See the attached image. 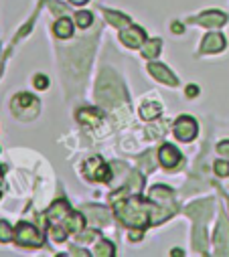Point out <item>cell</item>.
<instances>
[{
    "label": "cell",
    "instance_id": "13",
    "mask_svg": "<svg viewBox=\"0 0 229 257\" xmlns=\"http://www.w3.org/2000/svg\"><path fill=\"white\" fill-rule=\"evenodd\" d=\"M197 25H203V27H209V29H219L223 25H227V17L223 13H217V11H207L203 15H199L195 19Z\"/></svg>",
    "mask_w": 229,
    "mask_h": 257
},
{
    "label": "cell",
    "instance_id": "12",
    "mask_svg": "<svg viewBox=\"0 0 229 257\" xmlns=\"http://www.w3.org/2000/svg\"><path fill=\"white\" fill-rule=\"evenodd\" d=\"M148 71H150V75H152L154 79H158V81L164 83V85H170V87H177V85H179V79L175 77V73L170 71L168 67L160 65V63H150Z\"/></svg>",
    "mask_w": 229,
    "mask_h": 257
},
{
    "label": "cell",
    "instance_id": "2",
    "mask_svg": "<svg viewBox=\"0 0 229 257\" xmlns=\"http://www.w3.org/2000/svg\"><path fill=\"white\" fill-rule=\"evenodd\" d=\"M95 99L101 107H109V109L126 103L124 83L120 81V77L111 69H103L99 73L97 83H95Z\"/></svg>",
    "mask_w": 229,
    "mask_h": 257
},
{
    "label": "cell",
    "instance_id": "4",
    "mask_svg": "<svg viewBox=\"0 0 229 257\" xmlns=\"http://www.w3.org/2000/svg\"><path fill=\"white\" fill-rule=\"evenodd\" d=\"M148 197L154 203V213H152L154 219H152V225H158V223L170 219V217H173L179 211L177 201H175V192L170 190L168 186H164V184L152 186L150 192H148Z\"/></svg>",
    "mask_w": 229,
    "mask_h": 257
},
{
    "label": "cell",
    "instance_id": "19",
    "mask_svg": "<svg viewBox=\"0 0 229 257\" xmlns=\"http://www.w3.org/2000/svg\"><path fill=\"white\" fill-rule=\"evenodd\" d=\"M53 33L59 37V39H69V37L73 35V23H71L67 17H63V19H59V21L55 23Z\"/></svg>",
    "mask_w": 229,
    "mask_h": 257
},
{
    "label": "cell",
    "instance_id": "3",
    "mask_svg": "<svg viewBox=\"0 0 229 257\" xmlns=\"http://www.w3.org/2000/svg\"><path fill=\"white\" fill-rule=\"evenodd\" d=\"M213 211V203L211 201H197V203H191L185 213L195 221V233H193V245L195 249H199L203 255L207 253V247H209V237H207V227L205 223L209 221V215Z\"/></svg>",
    "mask_w": 229,
    "mask_h": 257
},
{
    "label": "cell",
    "instance_id": "25",
    "mask_svg": "<svg viewBox=\"0 0 229 257\" xmlns=\"http://www.w3.org/2000/svg\"><path fill=\"white\" fill-rule=\"evenodd\" d=\"M75 23H77L79 29H87V27L93 23V17H91V13H87V11H79V13L75 15Z\"/></svg>",
    "mask_w": 229,
    "mask_h": 257
},
{
    "label": "cell",
    "instance_id": "14",
    "mask_svg": "<svg viewBox=\"0 0 229 257\" xmlns=\"http://www.w3.org/2000/svg\"><path fill=\"white\" fill-rule=\"evenodd\" d=\"M215 247H217V253L219 255H225L229 253V227L221 215V221L217 225V233H215Z\"/></svg>",
    "mask_w": 229,
    "mask_h": 257
},
{
    "label": "cell",
    "instance_id": "6",
    "mask_svg": "<svg viewBox=\"0 0 229 257\" xmlns=\"http://www.w3.org/2000/svg\"><path fill=\"white\" fill-rule=\"evenodd\" d=\"M15 239L23 247H43L45 245V235L31 223H19L15 231Z\"/></svg>",
    "mask_w": 229,
    "mask_h": 257
},
{
    "label": "cell",
    "instance_id": "29",
    "mask_svg": "<svg viewBox=\"0 0 229 257\" xmlns=\"http://www.w3.org/2000/svg\"><path fill=\"white\" fill-rule=\"evenodd\" d=\"M95 235H97L95 231H87L85 235H81V233H79V235H77V241H91Z\"/></svg>",
    "mask_w": 229,
    "mask_h": 257
},
{
    "label": "cell",
    "instance_id": "10",
    "mask_svg": "<svg viewBox=\"0 0 229 257\" xmlns=\"http://www.w3.org/2000/svg\"><path fill=\"white\" fill-rule=\"evenodd\" d=\"M120 39H122V43H124L126 47H130V49H136V47H140V45L146 41V33H144L140 27L128 25V27H124V29H122V33H120Z\"/></svg>",
    "mask_w": 229,
    "mask_h": 257
},
{
    "label": "cell",
    "instance_id": "22",
    "mask_svg": "<svg viewBox=\"0 0 229 257\" xmlns=\"http://www.w3.org/2000/svg\"><path fill=\"white\" fill-rule=\"evenodd\" d=\"M160 47H162V41H160V39H150V41H146V45L142 47V55H144L146 59H152V57L158 55Z\"/></svg>",
    "mask_w": 229,
    "mask_h": 257
},
{
    "label": "cell",
    "instance_id": "20",
    "mask_svg": "<svg viewBox=\"0 0 229 257\" xmlns=\"http://www.w3.org/2000/svg\"><path fill=\"white\" fill-rule=\"evenodd\" d=\"M103 17H105V21L111 25V27H120V29H124V27H128L132 21L128 19V17H124V15H120V13H113V11H103Z\"/></svg>",
    "mask_w": 229,
    "mask_h": 257
},
{
    "label": "cell",
    "instance_id": "5",
    "mask_svg": "<svg viewBox=\"0 0 229 257\" xmlns=\"http://www.w3.org/2000/svg\"><path fill=\"white\" fill-rule=\"evenodd\" d=\"M13 113L19 119H33L39 113V99L31 93H19L13 99Z\"/></svg>",
    "mask_w": 229,
    "mask_h": 257
},
{
    "label": "cell",
    "instance_id": "28",
    "mask_svg": "<svg viewBox=\"0 0 229 257\" xmlns=\"http://www.w3.org/2000/svg\"><path fill=\"white\" fill-rule=\"evenodd\" d=\"M217 152L229 160V140H227V142H221V144L217 146Z\"/></svg>",
    "mask_w": 229,
    "mask_h": 257
},
{
    "label": "cell",
    "instance_id": "15",
    "mask_svg": "<svg viewBox=\"0 0 229 257\" xmlns=\"http://www.w3.org/2000/svg\"><path fill=\"white\" fill-rule=\"evenodd\" d=\"M225 37L219 35V33H209L205 39H203V45H201V51L203 53H219L225 49Z\"/></svg>",
    "mask_w": 229,
    "mask_h": 257
},
{
    "label": "cell",
    "instance_id": "32",
    "mask_svg": "<svg viewBox=\"0 0 229 257\" xmlns=\"http://www.w3.org/2000/svg\"><path fill=\"white\" fill-rule=\"evenodd\" d=\"M142 231H144V229H134V231L130 233V239H132V241H140V239H142Z\"/></svg>",
    "mask_w": 229,
    "mask_h": 257
},
{
    "label": "cell",
    "instance_id": "16",
    "mask_svg": "<svg viewBox=\"0 0 229 257\" xmlns=\"http://www.w3.org/2000/svg\"><path fill=\"white\" fill-rule=\"evenodd\" d=\"M83 225H85L83 215H81V213H71V215L63 221V225H49V227H63V229H67L69 233L79 235V233H81V229H83Z\"/></svg>",
    "mask_w": 229,
    "mask_h": 257
},
{
    "label": "cell",
    "instance_id": "1",
    "mask_svg": "<svg viewBox=\"0 0 229 257\" xmlns=\"http://www.w3.org/2000/svg\"><path fill=\"white\" fill-rule=\"evenodd\" d=\"M113 213L120 217V221L128 227H134V229H146L150 225V217L154 213V203L152 201H144L142 197L134 195L130 199H116L113 203Z\"/></svg>",
    "mask_w": 229,
    "mask_h": 257
},
{
    "label": "cell",
    "instance_id": "31",
    "mask_svg": "<svg viewBox=\"0 0 229 257\" xmlns=\"http://www.w3.org/2000/svg\"><path fill=\"white\" fill-rule=\"evenodd\" d=\"M199 95V87L197 85H189L187 87V97H197Z\"/></svg>",
    "mask_w": 229,
    "mask_h": 257
},
{
    "label": "cell",
    "instance_id": "30",
    "mask_svg": "<svg viewBox=\"0 0 229 257\" xmlns=\"http://www.w3.org/2000/svg\"><path fill=\"white\" fill-rule=\"evenodd\" d=\"M49 7H51V11H53V13H57V15H63V13H65L63 5H59V3H51Z\"/></svg>",
    "mask_w": 229,
    "mask_h": 257
},
{
    "label": "cell",
    "instance_id": "11",
    "mask_svg": "<svg viewBox=\"0 0 229 257\" xmlns=\"http://www.w3.org/2000/svg\"><path fill=\"white\" fill-rule=\"evenodd\" d=\"M158 160H160V164H162L164 168L173 170L177 164L183 162V156H181V152H179L173 144H164V146L158 150Z\"/></svg>",
    "mask_w": 229,
    "mask_h": 257
},
{
    "label": "cell",
    "instance_id": "23",
    "mask_svg": "<svg viewBox=\"0 0 229 257\" xmlns=\"http://www.w3.org/2000/svg\"><path fill=\"white\" fill-rule=\"evenodd\" d=\"M113 253H116V247H113L107 239H101V241L95 245V255H97V257H111Z\"/></svg>",
    "mask_w": 229,
    "mask_h": 257
},
{
    "label": "cell",
    "instance_id": "9",
    "mask_svg": "<svg viewBox=\"0 0 229 257\" xmlns=\"http://www.w3.org/2000/svg\"><path fill=\"white\" fill-rule=\"evenodd\" d=\"M71 215V209H69V203L67 201H55L49 211H47V223L49 225H63V221Z\"/></svg>",
    "mask_w": 229,
    "mask_h": 257
},
{
    "label": "cell",
    "instance_id": "26",
    "mask_svg": "<svg viewBox=\"0 0 229 257\" xmlns=\"http://www.w3.org/2000/svg\"><path fill=\"white\" fill-rule=\"evenodd\" d=\"M213 168H215V174L217 176H229V162L227 160H217L213 164Z\"/></svg>",
    "mask_w": 229,
    "mask_h": 257
},
{
    "label": "cell",
    "instance_id": "17",
    "mask_svg": "<svg viewBox=\"0 0 229 257\" xmlns=\"http://www.w3.org/2000/svg\"><path fill=\"white\" fill-rule=\"evenodd\" d=\"M77 119L81 123H87V125H97L101 121V111L95 107H83L77 111Z\"/></svg>",
    "mask_w": 229,
    "mask_h": 257
},
{
    "label": "cell",
    "instance_id": "27",
    "mask_svg": "<svg viewBox=\"0 0 229 257\" xmlns=\"http://www.w3.org/2000/svg\"><path fill=\"white\" fill-rule=\"evenodd\" d=\"M35 87H37V89H47V87H49V79H47L45 75H37V77H35Z\"/></svg>",
    "mask_w": 229,
    "mask_h": 257
},
{
    "label": "cell",
    "instance_id": "36",
    "mask_svg": "<svg viewBox=\"0 0 229 257\" xmlns=\"http://www.w3.org/2000/svg\"><path fill=\"white\" fill-rule=\"evenodd\" d=\"M227 207H229V201H227Z\"/></svg>",
    "mask_w": 229,
    "mask_h": 257
},
{
    "label": "cell",
    "instance_id": "35",
    "mask_svg": "<svg viewBox=\"0 0 229 257\" xmlns=\"http://www.w3.org/2000/svg\"><path fill=\"white\" fill-rule=\"evenodd\" d=\"M0 71H3V57H0Z\"/></svg>",
    "mask_w": 229,
    "mask_h": 257
},
{
    "label": "cell",
    "instance_id": "7",
    "mask_svg": "<svg viewBox=\"0 0 229 257\" xmlns=\"http://www.w3.org/2000/svg\"><path fill=\"white\" fill-rule=\"evenodd\" d=\"M83 174H85V178H89L93 182H107L109 180V168L105 166L103 158H99V156H91L83 164Z\"/></svg>",
    "mask_w": 229,
    "mask_h": 257
},
{
    "label": "cell",
    "instance_id": "33",
    "mask_svg": "<svg viewBox=\"0 0 229 257\" xmlns=\"http://www.w3.org/2000/svg\"><path fill=\"white\" fill-rule=\"evenodd\" d=\"M183 31H185V27H183V25H179V23H175V25H173V33H179V35H181Z\"/></svg>",
    "mask_w": 229,
    "mask_h": 257
},
{
    "label": "cell",
    "instance_id": "18",
    "mask_svg": "<svg viewBox=\"0 0 229 257\" xmlns=\"http://www.w3.org/2000/svg\"><path fill=\"white\" fill-rule=\"evenodd\" d=\"M81 211H83V215H87L93 223H99V225H107V223H109V213H107L105 209H101V207H83Z\"/></svg>",
    "mask_w": 229,
    "mask_h": 257
},
{
    "label": "cell",
    "instance_id": "34",
    "mask_svg": "<svg viewBox=\"0 0 229 257\" xmlns=\"http://www.w3.org/2000/svg\"><path fill=\"white\" fill-rule=\"evenodd\" d=\"M69 3H71V5H77V7H81V5H85V3H87V0H69Z\"/></svg>",
    "mask_w": 229,
    "mask_h": 257
},
{
    "label": "cell",
    "instance_id": "24",
    "mask_svg": "<svg viewBox=\"0 0 229 257\" xmlns=\"http://www.w3.org/2000/svg\"><path fill=\"white\" fill-rule=\"evenodd\" d=\"M15 239V231H13V227L7 223V221H0V241L3 243H9V241H13Z\"/></svg>",
    "mask_w": 229,
    "mask_h": 257
},
{
    "label": "cell",
    "instance_id": "8",
    "mask_svg": "<svg viewBox=\"0 0 229 257\" xmlns=\"http://www.w3.org/2000/svg\"><path fill=\"white\" fill-rule=\"evenodd\" d=\"M197 130H199V125H197L195 117H191V115H181V117L175 121V136H177L181 142H191V140H195Z\"/></svg>",
    "mask_w": 229,
    "mask_h": 257
},
{
    "label": "cell",
    "instance_id": "21",
    "mask_svg": "<svg viewBox=\"0 0 229 257\" xmlns=\"http://www.w3.org/2000/svg\"><path fill=\"white\" fill-rule=\"evenodd\" d=\"M160 113H162V105L160 103H154V101H148V103H144L140 107L142 119H156Z\"/></svg>",
    "mask_w": 229,
    "mask_h": 257
}]
</instances>
